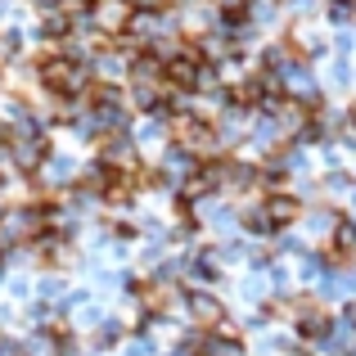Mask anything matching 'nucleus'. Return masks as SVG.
<instances>
[{
  "instance_id": "obj_1",
  "label": "nucleus",
  "mask_w": 356,
  "mask_h": 356,
  "mask_svg": "<svg viewBox=\"0 0 356 356\" xmlns=\"http://www.w3.org/2000/svg\"><path fill=\"white\" fill-rule=\"evenodd\" d=\"M36 86H41L45 95H54L59 104H77L95 81H90V63L54 50V54H45V59L36 63Z\"/></svg>"
},
{
  "instance_id": "obj_4",
  "label": "nucleus",
  "mask_w": 356,
  "mask_h": 356,
  "mask_svg": "<svg viewBox=\"0 0 356 356\" xmlns=\"http://www.w3.org/2000/svg\"><path fill=\"white\" fill-rule=\"evenodd\" d=\"M99 167H108L113 176L136 181V176L145 172V154L131 145V136H104L99 140Z\"/></svg>"
},
{
  "instance_id": "obj_3",
  "label": "nucleus",
  "mask_w": 356,
  "mask_h": 356,
  "mask_svg": "<svg viewBox=\"0 0 356 356\" xmlns=\"http://www.w3.org/2000/svg\"><path fill=\"white\" fill-rule=\"evenodd\" d=\"M185 316H190V330H203V334H212L217 325L230 321L217 289H199V284L185 289Z\"/></svg>"
},
{
  "instance_id": "obj_8",
  "label": "nucleus",
  "mask_w": 356,
  "mask_h": 356,
  "mask_svg": "<svg viewBox=\"0 0 356 356\" xmlns=\"http://www.w3.org/2000/svg\"><path fill=\"white\" fill-rule=\"evenodd\" d=\"M343 131H352V136H356V95L343 104Z\"/></svg>"
},
{
  "instance_id": "obj_9",
  "label": "nucleus",
  "mask_w": 356,
  "mask_h": 356,
  "mask_svg": "<svg viewBox=\"0 0 356 356\" xmlns=\"http://www.w3.org/2000/svg\"><path fill=\"white\" fill-rule=\"evenodd\" d=\"M0 275H5V270H0Z\"/></svg>"
},
{
  "instance_id": "obj_7",
  "label": "nucleus",
  "mask_w": 356,
  "mask_h": 356,
  "mask_svg": "<svg viewBox=\"0 0 356 356\" xmlns=\"http://www.w3.org/2000/svg\"><path fill=\"white\" fill-rule=\"evenodd\" d=\"M122 339H127V325H122L118 316H108V321L99 325V334H95V348H118Z\"/></svg>"
},
{
  "instance_id": "obj_6",
  "label": "nucleus",
  "mask_w": 356,
  "mask_h": 356,
  "mask_svg": "<svg viewBox=\"0 0 356 356\" xmlns=\"http://www.w3.org/2000/svg\"><path fill=\"white\" fill-rule=\"evenodd\" d=\"M321 14L330 18L334 32H343V27H356V0H325Z\"/></svg>"
},
{
  "instance_id": "obj_2",
  "label": "nucleus",
  "mask_w": 356,
  "mask_h": 356,
  "mask_svg": "<svg viewBox=\"0 0 356 356\" xmlns=\"http://www.w3.org/2000/svg\"><path fill=\"white\" fill-rule=\"evenodd\" d=\"M131 18H136V9H131L127 0H90V9H86V27L95 36H104V41L127 36L131 32Z\"/></svg>"
},
{
  "instance_id": "obj_5",
  "label": "nucleus",
  "mask_w": 356,
  "mask_h": 356,
  "mask_svg": "<svg viewBox=\"0 0 356 356\" xmlns=\"http://www.w3.org/2000/svg\"><path fill=\"white\" fill-rule=\"evenodd\" d=\"M261 212H266L270 230L284 235V230H298V221H302V212H307V199H298V194H266V199H261Z\"/></svg>"
}]
</instances>
